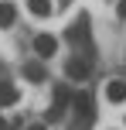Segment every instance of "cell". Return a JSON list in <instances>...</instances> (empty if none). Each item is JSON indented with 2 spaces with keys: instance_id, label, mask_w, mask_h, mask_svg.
<instances>
[{
  "instance_id": "1",
  "label": "cell",
  "mask_w": 126,
  "mask_h": 130,
  "mask_svg": "<svg viewBox=\"0 0 126 130\" xmlns=\"http://www.w3.org/2000/svg\"><path fill=\"white\" fill-rule=\"evenodd\" d=\"M34 52H38L41 58H51V55L58 52V41H55L51 34H38V38H34Z\"/></svg>"
},
{
  "instance_id": "2",
  "label": "cell",
  "mask_w": 126,
  "mask_h": 130,
  "mask_svg": "<svg viewBox=\"0 0 126 130\" xmlns=\"http://www.w3.org/2000/svg\"><path fill=\"white\" fill-rule=\"evenodd\" d=\"M72 106L79 110L82 120H92V96H89V92H75V96H72Z\"/></svg>"
},
{
  "instance_id": "3",
  "label": "cell",
  "mask_w": 126,
  "mask_h": 130,
  "mask_svg": "<svg viewBox=\"0 0 126 130\" xmlns=\"http://www.w3.org/2000/svg\"><path fill=\"white\" fill-rule=\"evenodd\" d=\"M106 99L109 103H126V82L123 79H113V82L106 86Z\"/></svg>"
},
{
  "instance_id": "4",
  "label": "cell",
  "mask_w": 126,
  "mask_h": 130,
  "mask_svg": "<svg viewBox=\"0 0 126 130\" xmlns=\"http://www.w3.org/2000/svg\"><path fill=\"white\" fill-rule=\"evenodd\" d=\"M20 99V92L14 89L10 82H0V106H10V103H17Z\"/></svg>"
},
{
  "instance_id": "5",
  "label": "cell",
  "mask_w": 126,
  "mask_h": 130,
  "mask_svg": "<svg viewBox=\"0 0 126 130\" xmlns=\"http://www.w3.org/2000/svg\"><path fill=\"white\" fill-rule=\"evenodd\" d=\"M68 75H72V79H85V75H89L85 58H72V62H68Z\"/></svg>"
},
{
  "instance_id": "6",
  "label": "cell",
  "mask_w": 126,
  "mask_h": 130,
  "mask_svg": "<svg viewBox=\"0 0 126 130\" xmlns=\"http://www.w3.org/2000/svg\"><path fill=\"white\" fill-rule=\"evenodd\" d=\"M27 7H31L34 17H48L51 14V0H27Z\"/></svg>"
},
{
  "instance_id": "7",
  "label": "cell",
  "mask_w": 126,
  "mask_h": 130,
  "mask_svg": "<svg viewBox=\"0 0 126 130\" xmlns=\"http://www.w3.org/2000/svg\"><path fill=\"white\" fill-rule=\"evenodd\" d=\"M68 103H72V89H68V86H55V106L65 110Z\"/></svg>"
},
{
  "instance_id": "8",
  "label": "cell",
  "mask_w": 126,
  "mask_h": 130,
  "mask_svg": "<svg viewBox=\"0 0 126 130\" xmlns=\"http://www.w3.org/2000/svg\"><path fill=\"white\" fill-rule=\"evenodd\" d=\"M10 24H14V7L0 4V27H10Z\"/></svg>"
},
{
  "instance_id": "9",
  "label": "cell",
  "mask_w": 126,
  "mask_h": 130,
  "mask_svg": "<svg viewBox=\"0 0 126 130\" xmlns=\"http://www.w3.org/2000/svg\"><path fill=\"white\" fill-rule=\"evenodd\" d=\"M27 79H31V82H44V69H41V65H27Z\"/></svg>"
},
{
  "instance_id": "10",
  "label": "cell",
  "mask_w": 126,
  "mask_h": 130,
  "mask_svg": "<svg viewBox=\"0 0 126 130\" xmlns=\"http://www.w3.org/2000/svg\"><path fill=\"white\" fill-rule=\"evenodd\" d=\"M68 38H72V41H85V24H75V27H68Z\"/></svg>"
},
{
  "instance_id": "11",
  "label": "cell",
  "mask_w": 126,
  "mask_h": 130,
  "mask_svg": "<svg viewBox=\"0 0 126 130\" xmlns=\"http://www.w3.org/2000/svg\"><path fill=\"white\" fill-rule=\"evenodd\" d=\"M119 17H126V0H119Z\"/></svg>"
},
{
  "instance_id": "12",
  "label": "cell",
  "mask_w": 126,
  "mask_h": 130,
  "mask_svg": "<svg viewBox=\"0 0 126 130\" xmlns=\"http://www.w3.org/2000/svg\"><path fill=\"white\" fill-rule=\"evenodd\" d=\"M27 130H44V127H41V123H34V127H27Z\"/></svg>"
},
{
  "instance_id": "13",
  "label": "cell",
  "mask_w": 126,
  "mask_h": 130,
  "mask_svg": "<svg viewBox=\"0 0 126 130\" xmlns=\"http://www.w3.org/2000/svg\"><path fill=\"white\" fill-rule=\"evenodd\" d=\"M4 127H7V123H4V117H0V130H4Z\"/></svg>"
}]
</instances>
